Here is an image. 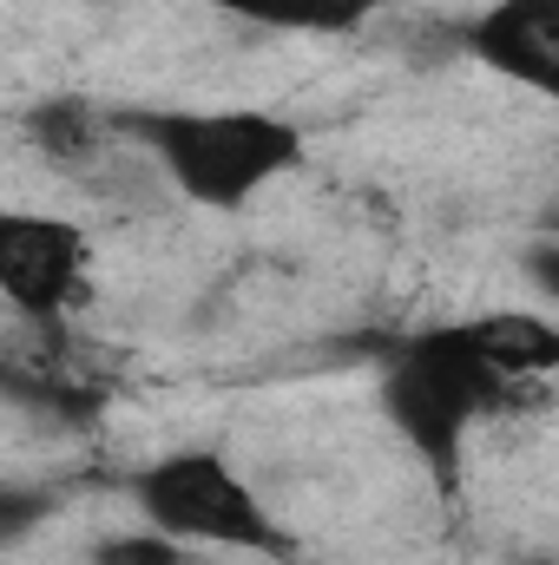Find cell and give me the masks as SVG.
I'll use <instances>...</instances> for the list:
<instances>
[{
    "label": "cell",
    "mask_w": 559,
    "mask_h": 565,
    "mask_svg": "<svg viewBox=\"0 0 559 565\" xmlns=\"http://www.w3.org/2000/svg\"><path fill=\"white\" fill-rule=\"evenodd\" d=\"M119 139L139 145L151 171L198 211H244L303 164V126L264 106H158L119 113Z\"/></svg>",
    "instance_id": "6da1fadb"
},
{
    "label": "cell",
    "mask_w": 559,
    "mask_h": 565,
    "mask_svg": "<svg viewBox=\"0 0 559 565\" xmlns=\"http://www.w3.org/2000/svg\"><path fill=\"white\" fill-rule=\"evenodd\" d=\"M93 244L73 217L53 211H7L0 217V296L20 322H66L86 302Z\"/></svg>",
    "instance_id": "277c9868"
},
{
    "label": "cell",
    "mask_w": 559,
    "mask_h": 565,
    "mask_svg": "<svg viewBox=\"0 0 559 565\" xmlns=\"http://www.w3.org/2000/svg\"><path fill=\"white\" fill-rule=\"evenodd\" d=\"M27 139L40 145L46 164H66V171H86L106 145L119 139V119L86 106V99H46L27 113Z\"/></svg>",
    "instance_id": "52a82bcc"
},
{
    "label": "cell",
    "mask_w": 559,
    "mask_h": 565,
    "mask_svg": "<svg viewBox=\"0 0 559 565\" xmlns=\"http://www.w3.org/2000/svg\"><path fill=\"white\" fill-rule=\"evenodd\" d=\"M191 7H211V13H231L251 26H277V33H289V20H296V0H191Z\"/></svg>",
    "instance_id": "30bf717a"
},
{
    "label": "cell",
    "mask_w": 559,
    "mask_h": 565,
    "mask_svg": "<svg viewBox=\"0 0 559 565\" xmlns=\"http://www.w3.org/2000/svg\"><path fill=\"white\" fill-rule=\"evenodd\" d=\"M461 335L507 375V382H540L559 375V322L540 309H481L461 322Z\"/></svg>",
    "instance_id": "8992f818"
},
{
    "label": "cell",
    "mask_w": 559,
    "mask_h": 565,
    "mask_svg": "<svg viewBox=\"0 0 559 565\" xmlns=\"http://www.w3.org/2000/svg\"><path fill=\"white\" fill-rule=\"evenodd\" d=\"M376 402H382L389 427L421 454V467L441 487H454L474 422L500 415L514 402V382L461 335V322H441V329L409 335L389 355V369L376 382Z\"/></svg>",
    "instance_id": "7a4b0ae2"
},
{
    "label": "cell",
    "mask_w": 559,
    "mask_h": 565,
    "mask_svg": "<svg viewBox=\"0 0 559 565\" xmlns=\"http://www.w3.org/2000/svg\"><path fill=\"white\" fill-rule=\"evenodd\" d=\"M461 46L494 79L559 106V0H487L461 26Z\"/></svg>",
    "instance_id": "5b68a950"
},
{
    "label": "cell",
    "mask_w": 559,
    "mask_h": 565,
    "mask_svg": "<svg viewBox=\"0 0 559 565\" xmlns=\"http://www.w3.org/2000/svg\"><path fill=\"white\" fill-rule=\"evenodd\" d=\"M133 507L145 526H158L184 546L289 559V533L224 447H171V454L145 460L133 473Z\"/></svg>",
    "instance_id": "3957f363"
},
{
    "label": "cell",
    "mask_w": 559,
    "mask_h": 565,
    "mask_svg": "<svg viewBox=\"0 0 559 565\" xmlns=\"http://www.w3.org/2000/svg\"><path fill=\"white\" fill-rule=\"evenodd\" d=\"M527 282H534L547 302H559V237H540V244L527 250Z\"/></svg>",
    "instance_id": "8fae6325"
},
{
    "label": "cell",
    "mask_w": 559,
    "mask_h": 565,
    "mask_svg": "<svg viewBox=\"0 0 559 565\" xmlns=\"http://www.w3.org/2000/svg\"><path fill=\"white\" fill-rule=\"evenodd\" d=\"M184 540H171V533H158V526H133V533H106L99 546H93V565H184Z\"/></svg>",
    "instance_id": "ba28073f"
},
{
    "label": "cell",
    "mask_w": 559,
    "mask_h": 565,
    "mask_svg": "<svg viewBox=\"0 0 559 565\" xmlns=\"http://www.w3.org/2000/svg\"><path fill=\"white\" fill-rule=\"evenodd\" d=\"M395 0H296V20L289 33H356L369 26L376 13H389Z\"/></svg>",
    "instance_id": "9c48e42d"
}]
</instances>
